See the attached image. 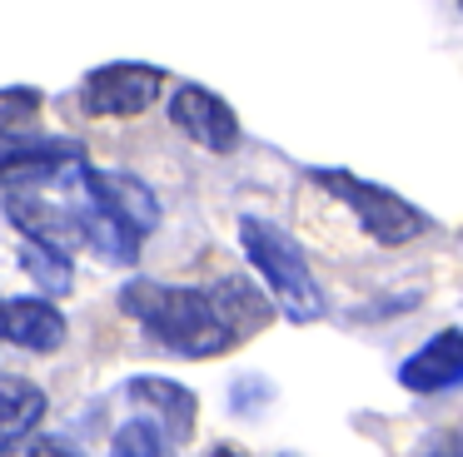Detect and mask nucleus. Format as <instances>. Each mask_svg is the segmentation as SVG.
Segmentation results:
<instances>
[{
  "mask_svg": "<svg viewBox=\"0 0 463 457\" xmlns=\"http://www.w3.org/2000/svg\"><path fill=\"white\" fill-rule=\"evenodd\" d=\"M80 164H85V149L65 135L0 129V189H35L45 179L75 174Z\"/></svg>",
  "mask_w": 463,
  "mask_h": 457,
  "instance_id": "nucleus-4",
  "label": "nucleus"
},
{
  "mask_svg": "<svg viewBox=\"0 0 463 457\" xmlns=\"http://www.w3.org/2000/svg\"><path fill=\"white\" fill-rule=\"evenodd\" d=\"M5 452H11V443H5V437H0V457H5Z\"/></svg>",
  "mask_w": 463,
  "mask_h": 457,
  "instance_id": "nucleus-20",
  "label": "nucleus"
},
{
  "mask_svg": "<svg viewBox=\"0 0 463 457\" xmlns=\"http://www.w3.org/2000/svg\"><path fill=\"white\" fill-rule=\"evenodd\" d=\"M210 294H214V303H220L224 323H230L234 343H240V338H250L254 328L269 323V303H264V294L250 284V278H220Z\"/></svg>",
  "mask_w": 463,
  "mask_h": 457,
  "instance_id": "nucleus-13",
  "label": "nucleus"
},
{
  "mask_svg": "<svg viewBox=\"0 0 463 457\" xmlns=\"http://www.w3.org/2000/svg\"><path fill=\"white\" fill-rule=\"evenodd\" d=\"M170 119L184 139H194L210 154H230L240 145V115H234L230 99H220L204 85H180L170 95Z\"/></svg>",
  "mask_w": 463,
  "mask_h": 457,
  "instance_id": "nucleus-6",
  "label": "nucleus"
},
{
  "mask_svg": "<svg viewBox=\"0 0 463 457\" xmlns=\"http://www.w3.org/2000/svg\"><path fill=\"white\" fill-rule=\"evenodd\" d=\"M21 268L45 288V294H71V288H75L71 254H61V248H45V244H35V238H21Z\"/></svg>",
  "mask_w": 463,
  "mask_h": 457,
  "instance_id": "nucleus-14",
  "label": "nucleus"
},
{
  "mask_svg": "<svg viewBox=\"0 0 463 457\" xmlns=\"http://www.w3.org/2000/svg\"><path fill=\"white\" fill-rule=\"evenodd\" d=\"M0 343L25 353H55L65 343V318L51 298H0Z\"/></svg>",
  "mask_w": 463,
  "mask_h": 457,
  "instance_id": "nucleus-9",
  "label": "nucleus"
},
{
  "mask_svg": "<svg viewBox=\"0 0 463 457\" xmlns=\"http://www.w3.org/2000/svg\"><path fill=\"white\" fill-rule=\"evenodd\" d=\"M15 457H75V447L55 443V437H31V443H25Z\"/></svg>",
  "mask_w": 463,
  "mask_h": 457,
  "instance_id": "nucleus-17",
  "label": "nucleus"
},
{
  "mask_svg": "<svg viewBox=\"0 0 463 457\" xmlns=\"http://www.w3.org/2000/svg\"><path fill=\"white\" fill-rule=\"evenodd\" d=\"M309 179L324 189V194L339 199V204L364 224V234H369L373 244H383V248L413 244V238H423L433 228V219L423 214V209H413L409 199H399L393 189L369 184V179H359V174H344V169H309Z\"/></svg>",
  "mask_w": 463,
  "mask_h": 457,
  "instance_id": "nucleus-3",
  "label": "nucleus"
},
{
  "mask_svg": "<svg viewBox=\"0 0 463 457\" xmlns=\"http://www.w3.org/2000/svg\"><path fill=\"white\" fill-rule=\"evenodd\" d=\"M75 219H80V238L105 258V264H135V258H140V234H135L125 219H115L110 209L85 199V204L75 209Z\"/></svg>",
  "mask_w": 463,
  "mask_h": 457,
  "instance_id": "nucleus-12",
  "label": "nucleus"
},
{
  "mask_svg": "<svg viewBox=\"0 0 463 457\" xmlns=\"http://www.w3.org/2000/svg\"><path fill=\"white\" fill-rule=\"evenodd\" d=\"M125 393H130L145 413H155V423L170 433V443H175V437H190L194 433L200 397H194L184 383H170V378H130V387H125Z\"/></svg>",
  "mask_w": 463,
  "mask_h": 457,
  "instance_id": "nucleus-11",
  "label": "nucleus"
},
{
  "mask_svg": "<svg viewBox=\"0 0 463 457\" xmlns=\"http://www.w3.org/2000/svg\"><path fill=\"white\" fill-rule=\"evenodd\" d=\"M120 308L170 353L180 358H214L234 348L230 323H224L220 303L210 288H175L160 278H130L120 288Z\"/></svg>",
  "mask_w": 463,
  "mask_h": 457,
  "instance_id": "nucleus-1",
  "label": "nucleus"
},
{
  "mask_svg": "<svg viewBox=\"0 0 463 457\" xmlns=\"http://www.w3.org/2000/svg\"><path fill=\"white\" fill-rule=\"evenodd\" d=\"M423 457H458V447H453V437H439V443H433Z\"/></svg>",
  "mask_w": 463,
  "mask_h": 457,
  "instance_id": "nucleus-18",
  "label": "nucleus"
},
{
  "mask_svg": "<svg viewBox=\"0 0 463 457\" xmlns=\"http://www.w3.org/2000/svg\"><path fill=\"white\" fill-rule=\"evenodd\" d=\"M210 457H244V452H240V447H214Z\"/></svg>",
  "mask_w": 463,
  "mask_h": 457,
  "instance_id": "nucleus-19",
  "label": "nucleus"
},
{
  "mask_svg": "<svg viewBox=\"0 0 463 457\" xmlns=\"http://www.w3.org/2000/svg\"><path fill=\"white\" fill-rule=\"evenodd\" d=\"M399 383L419 397L433 393H449V387L463 383V333L458 328H443L433 343H423L413 358H403L399 368Z\"/></svg>",
  "mask_w": 463,
  "mask_h": 457,
  "instance_id": "nucleus-10",
  "label": "nucleus"
},
{
  "mask_svg": "<svg viewBox=\"0 0 463 457\" xmlns=\"http://www.w3.org/2000/svg\"><path fill=\"white\" fill-rule=\"evenodd\" d=\"M240 244H244V258L254 264V274L264 278L269 298L284 308L289 323H319L324 318V294L309 274V258L299 254L289 234L269 219H254L244 214L240 219Z\"/></svg>",
  "mask_w": 463,
  "mask_h": 457,
  "instance_id": "nucleus-2",
  "label": "nucleus"
},
{
  "mask_svg": "<svg viewBox=\"0 0 463 457\" xmlns=\"http://www.w3.org/2000/svg\"><path fill=\"white\" fill-rule=\"evenodd\" d=\"M110 457H170V433L155 417H130L115 427Z\"/></svg>",
  "mask_w": 463,
  "mask_h": 457,
  "instance_id": "nucleus-15",
  "label": "nucleus"
},
{
  "mask_svg": "<svg viewBox=\"0 0 463 457\" xmlns=\"http://www.w3.org/2000/svg\"><path fill=\"white\" fill-rule=\"evenodd\" d=\"M5 219L21 228V238H35V244L61 248V254H75V248L85 244L75 209L51 204V199L31 194V189H5Z\"/></svg>",
  "mask_w": 463,
  "mask_h": 457,
  "instance_id": "nucleus-8",
  "label": "nucleus"
},
{
  "mask_svg": "<svg viewBox=\"0 0 463 457\" xmlns=\"http://www.w3.org/2000/svg\"><path fill=\"white\" fill-rule=\"evenodd\" d=\"M284 457H294V452H284Z\"/></svg>",
  "mask_w": 463,
  "mask_h": 457,
  "instance_id": "nucleus-21",
  "label": "nucleus"
},
{
  "mask_svg": "<svg viewBox=\"0 0 463 457\" xmlns=\"http://www.w3.org/2000/svg\"><path fill=\"white\" fill-rule=\"evenodd\" d=\"M165 89V70L160 65H140V60H115L85 75L80 85V105L95 119H130L160 99Z\"/></svg>",
  "mask_w": 463,
  "mask_h": 457,
  "instance_id": "nucleus-5",
  "label": "nucleus"
},
{
  "mask_svg": "<svg viewBox=\"0 0 463 457\" xmlns=\"http://www.w3.org/2000/svg\"><path fill=\"white\" fill-rule=\"evenodd\" d=\"M75 174H80L90 204H100V209H110L115 219H125L140 238L160 228V199H155V189L145 184V179L120 174V169H90V164H80Z\"/></svg>",
  "mask_w": 463,
  "mask_h": 457,
  "instance_id": "nucleus-7",
  "label": "nucleus"
},
{
  "mask_svg": "<svg viewBox=\"0 0 463 457\" xmlns=\"http://www.w3.org/2000/svg\"><path fill=\"white\" fill-rule=\"evenodd\" d=\"M41 105H45V95L35 85H5L0 89V129H31Z\"/></svg>",
  "mask_w": 463,
  "mask_h": 457,
  "instance_id": "nucleus-16",
  "label": "nucleus"
}]
</instances>
